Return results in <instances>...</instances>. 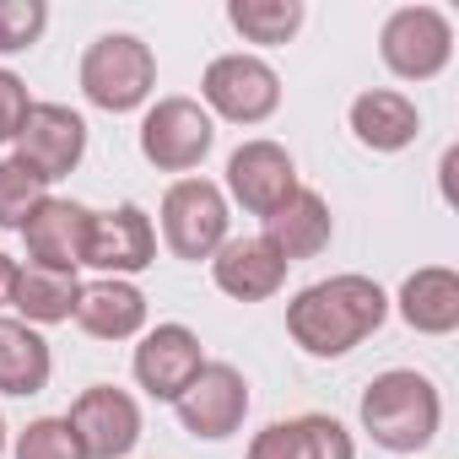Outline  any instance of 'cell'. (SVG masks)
I'll return each instance as SVG.
<instances>
[{
  "mask_svg": "<svg viewBox=\"0 0 459 459\" xmlns=\"http://www.w3.org/2000/svg\"><path fill=\"white\" fill-rule=\"evenodd\" d=\"M28 108H33L28 82H22V76H12V71H0V146L17 141V130H22Z\"/></svg>",
  "mask_w": 459,
  "mask_h": 459,
  "instance_id": "obj_27",
  "label": "cell"
},
{
  "mask_svg": "<svg viewBox=\"0 0 459 459\" xmlns=\"http://www.w3.org/2000/svg\"><path fill=\"white\" fill-rule=\"evenodd\" d=\"M303 17V0H227V22L244 44H292Z\"/></svg>",
  "mask_w": 459,
  "mask_h": 459,
  "instance_id": "obj_23",
  "label": "cell"
},
{
  "mask_svg": "<svg viewBox=\"0 0 459 459\" xmlns=\"http://www.w3.org/2000/svg\"><path fill=\"white\" fill-rule=\"evenodd\" d=\"M389 319V298L373 276H330L303 287L287 303V335L308 351V357H346L357 351L378 325Z\"/></svg>",
  "mask_w": 459,
  "mask_h": 459,
  "instance_id": "obj_1",
  "label": "cell"
},
{
  "mask_svg": "<svg viewBox=\"0 0 459 459\" xmlns=\"http://www.w3.org/2000/svg\"><path fill=\"white\" fill-rule=\"evenodd\" d=\"M49 373H55L49 341L22 319H0V394H22V400L44 394Z\"/></svg>",
  "mask_w": 459,
  "mask_h": 459,
  "instance_id": "obj_22",
  "label": "cell"
},
{
  "mask_svg": "<svg viewBox=\"0 0 459 459\" xmlns=\"http://www.w3.org/2000/svg\"><path fill=\"white\" fill-rule=\"evenodd\" d=\"M0 454H6V416H0Z\"/></svg>",
  "mask_w": 459,
  "mask_h": 459,
  "instance_id": "obj_29",
  "label": "cell"
},
{
  "mask_svg": "<svg viewBox=\"0 0 459 459\" xmlns=\"http://www.w3.org/2000/svg\"><path fill=\"white\" fill-rule=\"evenodd\" d=\"M12 146H17L12 157L28 173H39L44 184L71 178L82 168V157H87V119L76 108H65V103H33Z\"/></svg>",
  "mask_w": 459,
  "mask_h": 459,
  "instance_id": "obj_9",
  "label": "cell"
},
{
  "mask_svg": "<svg viewBox=\"0 0 459 459\" xmlns=\"http://www.w3.org/2000/svg\"><path fill=\"white\" fill-rule=\"evenodd\" d=\"M157 260V227L141 205H108V211H92L87 216V244H82V265L103 271V276H141L146 265Z\"/></svg>",
  "mask_w": 459,
  "mask_h": 459,
  "instance_id": "obj_8",
  "label": "cell"
},
{
  "mask_svg": "<svg viewBox=\"0 0 459 459\" xmlns=\"http://www.w3.org/2000/svg\"><path fill=\"white\" fill-rule=\"evenodd\" d=\"M65 421H71V432H76L87 459H125L141 443V405H135V394H125L114 384L82 389L71 400Z\"/></svg>",
  "mask_w": 459,
  "mask_h": 459,
  "instance_id": "obj_11",
  "label": "cell"
},
{
  "mask_svg": "<svg viewBox=\"0 0 459 459\" xmlns=\"http://www.w3.org/2000/svg\"><path fill=\"white\" fill-rule=\"evenodd\" d=\"M87 205L82 200H60L49 195L28 221H22V244H28V260L33 265H49V271H76L82 265V244H87Z\"/></svg>",
  "mask_w": 459,
  "mask_h": 459,
  "instance_id": "obj_16",
  "label": "cell"
},
{
  "mask_svg": "<svg viewBox=\"0 0 459 459\" xmlns=\"http://www.w3.org/2000/svg\"><path fill=\"white\" fill-rule=\"evenodd\" d=\"M216 146V119L195 98H157L141 119V157L157 173H189Z\"/></svg>",
  "mask_w": 459,
  "mask_h": 459,
  "instance_id": "obj_7",
  "label": "cell"
},
{
  "mask_svg": "<svg viewBox=\"0 0 459 459\" xmlns=\"http://www.w3.org/2000/svg\"><path fill=\"white\" fill-rule=\"evenodd\" d=\"M17 459H87L65 416H39L17 432Z\"/></svg>",
  "mask_w": 459,
  "mask_h": 459,
  "instance_id": "obj_25",
  "label": "cell"
},
{
  "mask_svg": "<svg viewBox=\"0 0 459 459\" xmlns=\"http://www.w3.org/2000/svg\"><path fill=\"white\" fill-rule=\"evenodd\" d=\"M76 303H82V281L76 271H49V265H17V281H12V308L22 314V325L44 330V325H65L76 319Z\"/></svg>",
  "mask_w": 459,
  "mask_h": 459,
  "instance_id": "obj_21",
  "label": "cell"
},
{
  "mask_svg": "<svg viewBox=\"0 0 459 459\" xmlns=\"http://www.w3.org/2000/svg\"><path fill=\"white\" fill-rule=\"evenodd\" d=\"M362 432L389 454H421L443 427V394L416 368H389L362 389Z\"/></svg>",
  "mask_w": 459,
  "mask_h": 459,
  "instance_id": "obj_2",
  "label": "cell"
},
{
  "mask_svg": "<svg viewBox=\"0 0 459 459\" xmlns=\"http://www.w3.org/2000/svg\"><path fill=\"white\" fill-rule=\"evenodd\" d=\"M378 55L400 82H432L454 60V22L437 6H400L384 17Z\"/></svg>",
  "mask_w": 459,
  "mask_h": 459,
  "instance_id": "obj_4",
  "label": "cell"
},
{
  "mask_svg": "<svg viewBox=\"0 0 459 459\" xmlns=\"http://www.w3.org/2000/svg\"><path fill=\"white\" fill-rule=\"evenodd\" d=\"M227 195L211 178H178L162 195V244L178 260H211L227 244Z\"/></svg>",
  "mask_w": 459,
  "mask_h": 459,
  "instance_id": "obj_6",
  "label": "cell"
},
{
  "mask_svg": "<svg viewBox=\"0 0 459 459\" xmlns=\"http://www.w3.org/2000/svg\"><path fill=\"white\" fill-rule=\"evenodd\" d=\"M82 92L103 114H135L157 92V55L135 33H103L82 55Z\"/></svg>",
  "mask_w": 459,
  "mask_h": 459,
  "instance_id": "obj_3",
  "label": "cell"
},
{
  "mask_svg": "<svg viewBox=\"0 0 459 459\" xmlns=\"http://www.w3.org/2000/svg\"><path fill=\"white\" fill-rule=\"evenodd\" d=\"M205 114H221L233 125H265L281 108V76L260 55H216L200 76Z\"/></svg>",
  "mask_w": 459,
  "mask_h": 459,
  "instance_id": "obj_5",
  "label": "cell"
},
{
  "mask_svg": "<svg viewBox=\"0 0 459 459\" xmlns=\"http://www.w3.org/2000/svg\"><path fill=\"white\" fill-rule=\"evenodd\" d=\"M249 459H357L351 432L335 416H292V421H271L265 432H255Z\"/></svg>",
  "mask_w": 459,
  "mask_h": 459,
  "instance_id": "obj_17",
  "label": "cell"
},
{
  "mask_svg": "<svg viewBox=\"0 0 459 459\" xmlns=\"http://www.w3.org/2000/svg\"><path fill=\"white\" fill-rule=\"evenodd\" d=\"M330 233H335L330 200H325L319 189H298V195H287V200L265 216V233H260V238H265L287 265H298V260L325 255V249H330Z\"/></svg>",
  "mask_w": 459,
  "mask_h": 459,
  "instance_id": "obj_15",
  "label": "cell"
},
{
  "mask_svg": "<svg viewBox=\"0 0 459 459\" xmlns=\"http://www.w3.org/2000/svg\"><path fill=\"white\" fill-rule=\"evenodd\" d=\"M298 162L281 141H244L227 157V195H233L249 216H271L287 195H298Z\"/></svg>",
  "mask_w": 459,
  "mask_h": 459,
  "instance_id": "obj_12",
  "label": "cell"
},
{
  "mask_svg": "<svg viewBox=\"0 0 459 459\" xmlns=\"http://www.w3.org/2000/svg\"><path fill=\"white\" fill-rule=\"evenodd\" d=\"M49 200V184L39 173H28L17 157H0V227L22 233V221Z\"/></svg>",
  "mask_w": 459,
  "mask_h": 459,
  "instance_id": "obj_24",
  "label": "cell"
},
{
  "mask_svg": "<svg viewBox=\"0 0 459 459\" xmlns=\"http://www.w3.org/2000/svg\"><path fill=\"white\" fill-rule=\"evenodd\" d=\"M49 6L44 0H0V55H22L44 39Z\"/></svg>",
  "mask_w": 459,
  "mask_h": 459,
  "instance_id": "obj_26",
  "label": "cell"
},
{
  "mask_svg": "<svg viewBox=\"0 0 459 459\" xmlns=\"http://www.w3.org/2000/svg\"><path fill=\"white\" fill-rule=\"evenodd\" d=\"M394 308L416 335H454L459 330V271H448V265L411 271L400 281Z\"/></svg>",
  "mask_w": 459,
  "mask_h": 459,
  "instance_id": "obj_18",
  "label": "cell"
},
{
  "mask_svg": "<svg viewBox=\"0 0 459 459\" xmlns=\"http://www.w3.org/2000/svg\"><path fill=\"white\" fill-rule=\"evenodd\" d=\"M12 281H17V260L0 255V308H12Z\"/></svg>",
  "mask_w": 459,
  "mask_h": 459,
  "instance_id": "obj_28",
  "label": "cell"
},
{
  "mask_svg": "<svg viewBox=\"0 0 459 459\" xmlns=\"http://www.w3.org/2000/svg\"><path fill=\"white\" fill-rule=\"evenodd\" d=\"M76 325H82L92 341H130V335L146 330V292H141L135 281L98 276V281L82 287Z\"/></svg>",
  "mask_w": 459,
  "mask_h": 459,
  "instance_id": "obj_19",
  "label": "cell"
},
{
  "mask_svg": "<svg viewBox=\"0 0 459 459\" xmlns=\"http://www.w3.org/2000/svg\"><path fill=\"white\" fill-rule=\"evenodd\" d=\"M178 421L189 437H205V443H221V437H233L249 416V378L233 368V362H205L189 389L173 400Z\"/></svg>",
  "mask_w": 459,
  "mask_h": 459,
  "instance_id": "obj_10",
  "label": "cell"
},
{
  "mask_svg": "<svg viewBox=\"0 0 459 459\" xmlns=\"http://www.w3.org/2000/svg\"><path fill=\"white\" fill-rule=\"evenodd\" d=\"M287 260L255 233V238H227L216 255H211V281L233 298V303H265L287 287Z\"/></svg>",
  "mask_w": 459,
  "mask_h": 459,
  "instance_id": "obj_14",
  "label": "cell"
},
{
  "mask_svg": "<svg viewBox=\"0 0 459 459\" xmlns=\"http://www.w3.org/2000/svg\"><path fill=\"white\" fill-rule=\"evenodd\" d=\"M351 135L368 146V152H405L416 135H421V108L394 92V87H373L362 98H351Z\"/></svg>",
  "mask_w": 459,
  "mask_h": 459,
  "instance_id": "obj_20",
  "label": "cell"
},
{
  "mask_svg": "<svg viewBox=\"0 0 459 459\" xmlns=\"http://www.w3.org/2000/svg\"><path fill=\"white\" fill-rule=\"evenodd\" d=\"M135 384L152 394V400H178L184 389H189V378L205 368V351H200V335L189 330V325H157V330H146L141 335V346H135Z\"/></svg>",
  "mask_w": 459,
  "mask_h": 459,
  "instance_id": "obj_13",
  "label": "cell"
}]
</instances>
